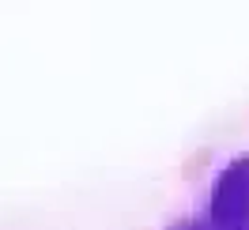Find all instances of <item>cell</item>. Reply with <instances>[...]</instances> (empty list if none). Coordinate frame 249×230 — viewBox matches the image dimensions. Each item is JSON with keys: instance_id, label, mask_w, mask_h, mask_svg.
Here are the masks:
<instances>
[{"instance_id": "obj_1", "label": "cell", "mask_w": 249, "mask_h": 230, "mask_svg": "<svg viewBox=\"0 0 249 230\" xmlns=\"http://www.w3.org/2000/svg\"><path fill=\"white\" fill-rule=\"evenodd\" d=\"M200 230H249V155L219 177L212 223Z\"/></svg>"}]
</instances>
